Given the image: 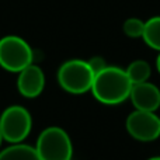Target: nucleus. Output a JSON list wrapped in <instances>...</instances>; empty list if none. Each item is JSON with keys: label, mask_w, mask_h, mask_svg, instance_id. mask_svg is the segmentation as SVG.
Here are the masks:
<instances>
[{"label": "nucleus", "mask_w": 160, "mask_h": 160, "mask_svg": "<svg viewBox=\"0 0 160 160\" xmlns=\"http://www.w3.org/2000/svg\"><path fill=\"white\" fill-rule=\"evenodd\" d=\"M4 141V139H3V135H2V129H0V146H2V142Z\"/></svg>", "instance_id": "2eb2a0df"}, {"label": "nucleus", "mask_w": 160, "mask_h": 160, "mask_svg": "<svg viewBox=\"0 0 160 160\" xmlns=\"http://www.w3.org/2000/svg\"><path fill=\"white\" fill-rule=\"evenodd\" d=\"M32 118L27 108L10 105L0 115V129L3 139L8 143H21L30 135Z\"/></svg>", "instance_id": "39448f33"}, {"label": "nucleus", "mask_w": 160, "mask_h": 160, "mask_svg": "<svg viewBox=\"0 0 160 160\" xmlns=\"http://www.w3.org/2000/svg\"><path fill=\"white\" fill-rule=\"evenodd\" d=\"M142 38L148 47L160 52V16L152 17L148 21H145V30Z\"/></svg>", "instance_id": "9b49d317"}, {"label": "nucleus", "mask_w": 160, "mask_h": 160, "mask_svg": "<svg viewBox=\"0 0 160 160\" xmlns=\"http://www.w3.org/2000/svg\"><path fill=\"white\" fill-rule=\"evenodd\" d=\"M156 68H158V70H159V73H160V53H159L158 59H156Z\"/></svg>", "instance_id": "4468645a"}, {"label": "nucleus", "mask_w": 160, "mask_h": 160, "mask_svg": "<svg viewBox=\"0 0 160 160\" xmlns=\"http://www.w3.org/2000/svg\"><path fill=\"white\" fill-rule=\"evenodd\" d=\"M125 72L132 84H138V83L149 82V78L152 75V68L143 59H136V61L131 62L129 66L125 69Z\"/></svg>", "instance_id": "9d476101"}, {"label": "nucleus", "mask_w": 160, "mask_h": 160, "mask_svg": "<svg viewBox=\"0 0 160 160\" xmlns=\"http://www.w3.org/2000/svg\"><path fill=\"white\" fill-rule=\"evenodd\" d=\"M87 62H88V65H90L91 70L94 72V75H97L98 72H101L102 69H105V68L108 66L105 59L102 58V56H93V58L88 59Z\"/></svg>", "instance_id": "ddd939ff"}, {"label": "nucleus", "mask_w": 160, "mask_h": 160, "mask_svg": "<svg viewBox=\"0 0 160 160\" xmlns=\"http://www.w3.org/2000/svg\"><path fill=\"white\" fill-rule=\"evenodd\" d=\"M129 98L135 110L155 112L160 107V90L158 86L150 82L133 84Z\"/></svg>", "instance_id": "6e6552de"}, {"label": "nucleus", "mask_w": 160, "mask_h": 160, "mask_svg": "<svg viewBox=\"0 0 160 160\" xmlns=\"http://www.w3.org/2000/svg\"><path fill=\"white\" fill-rule=\"evenodd\" d=\"M122 30H124L125 35L131 37V38H142L145 30V21H142L141 18H136V17H131V18L125 20Z\"/></svg>", "instance_id": "f8f14e48"}, {"label": "nucleus", "mask_w": 160, "mask_h": 160, "mask_svg": "<svg viewBox=\"0 0 160 160\" xmlns=\"http://www.w3.org/2000/svg\"><path fill=\"white\" fill-rule=\"evenodd\" d=\"M94 72L87 61L70 59L61 65L58 70V83L70 94H84L91 90Z\"/></svg>", "instance_id": "7ed1b4c3"}, {"label": "nucleus", "mask_w": 160, "mask_h": 160, "mask_svg": "<svg viewBox=\"0 0 160 160\" xmlns=\"http://www.w3.org/2000/svg\"><path fill=\"white\" fill-rule=\"evenodd\" d=\"M132 83L125 69L118 66H107L94 75L91 93L94 98L105 105H118L129 98Z\"/></svg>", "instance_id": "f257e3e1"}, {"label": "nucleus", "mask_w": 160, "mask_h": 160, "mask_svg": "<svg viewBox=\"0 0 160 160\" xmlns=\"http://www.w3.org/2000/svg\"><path fill=\"white\" fill-rule=\"evenodd\" d=\"M127 131L139 142H152L160 136V118L152 111L135 110L125 122Z\"/></svg>", "instance_id": "423d86ee"}, {"label": "nucleus", "mask_w": 160, "mask_h": 160, "mask_svg": "<svg viewBox=\"0 0 160 160\" xmlns=\"http://www.w3.org/2000/svg\"><path fill=\"white\" fill-rule=\"evenodd\" d=\"M148 160H160V156H155V158H150V159H148Z\"/></svg>", "instance_id": "dca6fc26"}, {"label": "nucleus", "mask_w": 160, "mask_h": 160, "mask_svg": "<svg viewBox=\"0 0 160 160\" xmlns=\"http://www.w3.org/2000/svg\"><path fill=\"white\" fill-rule=\"evenodd\" d=\"M35 150L41 160H72L73 145L69 135L59 127H48L39 133Z\"/></svg>", "instance_id": "f03ea898"}, {"label": "nucleus", "mask_w": 160, "mask_h": 160, "mask_svg": "<svg viewBox=\"0 0 160 160\" xmlns=\"http://www.w3.org/2000/svg\"><path fill=\"white\" fill-rule=\"evenodd\" d=\"M45 75L39 66L31 63L18 73L17 88L18 93L25 98H35L44 91Z\"/></svg>", "instance_id": "0eeeda50"}, {"label": "nucleus", "mask_w": 160, "mask_h": 160, "mask_svg": "<svg viewBox=\"0 0 160 160\" xmlns=\"http://www.w3.org/2000/svg\"><path fill=\"white\" fill-rule=\"evenodd\" d=\"M0 160H41L35 148L25 143H11L0 150Z\"/></svg>", "instance_id": "1a4fd4ad"}, {"label": "nucleus", "mask_w": 160, "mask_h": 160, "mask_svg": "<svg viewBox=\"0 0 160 160\" xmlns=\"http://www.w3.org/2000/svg\"><path fill=\"white\" fill-rule=\"evenodd\" d=\"M34 52L27 41L17 35H7L0 39V66L7 72L20 73L32 63Z\"/></svg>", "instance_id": "20e7f679"}]
</instances>
